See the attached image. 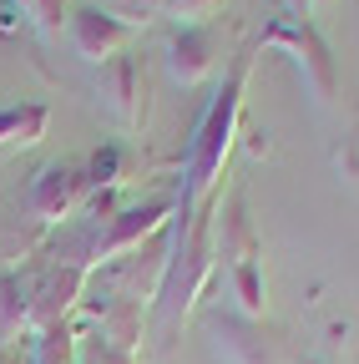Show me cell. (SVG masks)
<instances>
[{
    "label": "cell",
    "mask_w": 359,
    "mask_h": 364,
    "mask_svg": "<svg viewBox=\"0 0 359 364\" xmlns=\"http://www.w3.org/2000/svg\"><path fill=\"white\" fill-rule=\"evenodd\" d=\"M41 127H46V112L41 107H11V112H0V147H11V142H36Z\"/></svg>",
    "instance_id": "3957f363"
},
{
    "label": "cell",
    "mask_w": 359,
    "mask_h": 364,
    "mask_svg": "<svg viewBox=\"0 0 359 364\" xmlns=\"http://www.w3.org/2000/svg\"><path fill=\"white\" fill-rule=\"evenodd\" d=\"M122 41H127V26L107 21L102 11H81V16H76V51H81L86 61H102V56H112Z\"/></svg>",
    "instance_id": "7a4b0ae2"
},
{
    "label": "cell",
    "mask_w": 359,
    "mask_h": 364,
    "mask_svg": "<svg viewBox=\"0 0 359 364\" xmlns=\"http://www.w3.org/2000/svg\"><path fill=\"white\" fill-rule=\"evenodd\" d=\"M172 71L177 76H183V81H198L203 71H208V36H183V41H177L172 46Z\"/></svg>",
    "instance_id": "277c9868"
},
{
    "label": "cell",
    "mask_w": 359,
    "mask_h": 364,
    "mask_svg": "<svg viewBox=\"0 0 359 364\" xmlns=\"http://www.w3.org/2000/svg\"><path fill=\"white\" fill-rule=\"evenodd\" d=\"M228 127H233V91L218 102V112L208 117V127H203V136H198V147H193V182H198V193L213 182V172H218V162H223Z\"/></svg>",
    "instance_id": "6da1fadb"
}]
</instances>
